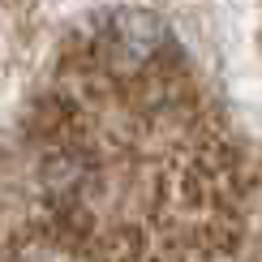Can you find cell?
<instances>
[{
  "mask_svg": "<svg viewBox=\"0 0 262 262\" xmlns=\"http://www.w3.org/2000/svg\"><path fill=\"white\" fill-rule=\"evenodd\" d=\"M163 17L150 13V9H116L112 21H107V39H112L116 52H125L129 60H146L150 52H159L163 43Z\"/></svg>",
  "mask_w": 262,
  "mask_h": 262,
  "instance_id": "obj_1",
  "label": "cell"
}]
</instances>
